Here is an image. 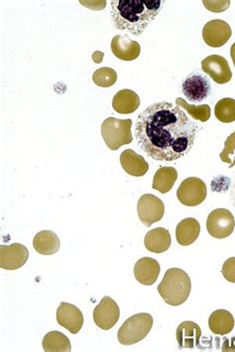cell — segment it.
Returning a JSON list of instances; mask_svg holds the SVG:
<instances>
[{
    "mask_svg": "<svg viewBox=\"0 0 235 352\" xmlns=\"http://www.w3.org/2000/svg\"><path fill=\"white\" fill-rule=\"evenodd\" d=\"M199 126L182 107L157 102L138 116L135 138L138 146L156 161L172 162L191 151Z\"/></svg>",
    "mask_w": 235,
    "mask_h": 352,
    "instance_id": "1",
    "label": "cell"
},
{
    "mask_svg": "<svg viewBox=\"0 0 235 352\" xmlns=\"http://www.w3.org/2000/svg\"><path fill=\"white\" fill-rule=\"evenodd\" d=\"M163 0H113L111 19L118 30L139 36L157 17Z\"/></svg>",
    "mask_w": 235,
    "mask_h": 352,
    "instance_id": "2",
    "label": "cell"
},
{
    "mask_svg": "<svg viewBox=\"0 0 235 352\" xmlns=\"http://www.w3.org/2000/svg\"><path fill=\"white\" fill-rule=\"evenodd\" d=\"M192 290L189 275L179 268H171L165 273L159 284L158 292L168 305L178 307L187 301Z\"/></svg>",
    "mask_w": 235,
    "mask_h": 352,
    "instance_id": "3",
    "label": "cell"
},
{
    "mask_svg": "<svg viewBox=\"0 0 235 352\" xmlns=\"http://www.w3.org/2000/svg\"><path fill=\"white\" fill-rule=\"evenodd\" d=\"M153 327V318L146 313L137 314L127 318L120 331H118V342L123 345L137 344L144 340Z\"/></svg>",
    "mask_w": 235,
    "mask_h": 352,
    "instance_id": "4",
    "label": "cell"
},
{
    "mask_svg": "<svg viewBox=\"0 0 235 352\" xmlns=\"http://www.w3.org/2000/svg\"><path fill=\"white\" fill-rule=\"evenodd\" d=\"M131 127V120L107 118L102 125V135L107 146L115 151L123 145L131 144L133 140Z\"/></svg>",
    "mask_w": 235,
    "mask_h": 352,
    "instance_id": "5",
    "label": "cell"
},
{
    "mask_svg": "<svg viewBox=\"0 0 235 352\" xmlns=\"http://www.w3.org/2000/svg\"><path fill=\"white\" fill-rule=\"evenodd\" d=\"M235 228L234 214L227 208H216L208 217V232L214 239H223L230 236Z\"/></svg>",
    "mask_w": 235,
    "mask_h": 352,
    "instance_id": "6",
    "label": "cell"
},
{
    "mask_svg": "<svg viewBox=\"0 0 235 352\" xmlns=\"http://www.w3.org/2000/svg\"><path fill=\"white\" fill-rule=\"evenodd\" d=\"M208 190L205 182L196 177L185 179L177 190V198L187 206H196L207 198Z\"/></svg>",
    "mask_w": 235,
    "mask_h": 352,
    "instance_id": "7",
    "label": "cell"
},
{
    "mask_svg": "<svg viewBox=\"0 0 235 352\" xmlns=\"http://www.w3.org/2000/svg\"><path fill=\"white\" fill-rule=\"evenodd\" d=\"M137 212L141 223L145 226H151L164 217V203L154 195H143L138 201Z\"/></svg>",
    "mask_w": 235,
    "mask_h": 352,
    "instance_id": "8",
    "label": "cell"
},
{
    "mask_svg": "<svg viewBox=\"0 0 235 352\" xmlns=\"http://www.w3.org/2000/svg\"><path fill=\"white\" fill-rule=\"evenodd\" d=\"M120 318L118 305L111 297L107 296L93 309V320L96 326L104 331L113 329Z\"/></svg>",
    "mask_w": 235,
    "mask_h": 352,
    "instance_id": "9",
    "label": "cell"
},
{
    "mask_svg": "<svg viewBox=\"0 0 235 352\" xmlns=\"http://www.w3.org/2000/svg\"><path fill=\"white\" fill-rule=\"evenodd\" d=\"M183 94L192 102H201L209 98L212 86L205 76L192 74L186 78L182 86Z\"/></svg>",
    "mask_w": 235,
    "mask_h": 352,
    "instance_id": "10",
    "label": "cell"
},
{
    "mask_svg": "<svg viewBox=\"0 0 235 352\" xmlns=\"http://www.w3.org/2000/svg\"><path fill=\"white\" fill-rule=\"evenodd\" d=\"M232 34V28L227 22L223 20H212L208 22L203 29V41L212 48H219L227 44Z\"/></svg>",
    "mask_w": 235,
    "mask_h": 352,
    "instance_id": "11",
    "label": "cell"
},
{
    "mask_svg": "<svg viewBox=\"0 0 235 352\" xmlns=\"http://www.w3.org/2000/svg\"><path fill=\"white\" fill-rule=\"evenodd\" d=\"M201 69L216 84H227L232 78V72L227 60L223 56L212 55L205 58L201 62Z\"/></svg>",
    "mask_w": 235,
    "mask_h": 352,
    "instance_id": "12",
    "label": "cell"
},
{
    "mask_svg": "<svg viewBox=\"0 0 235 352\" xmlns=\"http://www.w3.org/2000/svg\"><path fill=\"white\" fill-rule=\"evenodd\" d=\"M29 258L26 246L20 243L0 246V267L5 270H17L25 265Z\"/></svg>",
    "mask_w": 235,
    "mask_h": 352,
    "instance_id": "13",
    "label": "cell"
},
{
    "mask_svg": "<svg viewBox=\"0 0 235 352\" xmlns=\"http://www.w3.org/2000/svg\"><path fill=\"white\" fill-rule=\"evenodd\" d=\"M57 322L73 335H77L84 326V316L77 307L62 302L57 309Z\"/></svg>",
    "mask_w": 235,
    "mask_h": 352,
    "instance_id": "14",
    "label": "cell"
},
{
    "mask_svg": "<svg viewBox=\"0 0 235 352\" xmlns=\"http://www.w3.org/2000/svg\"><path fill=\"white\" fill-rule=\"evenodd\" d=\"M111 51L118 59L134 60L139 57L141 47L127 35H116L111 41Z\"/></svg>",
    "mask_w": 235,
    "mask_h": 352,
    "instance_id": "15",
    "label": "cell"
},
{
    "mask_svg": "<svg viewBox=\"0 0 235 352\" xmlns=\"http://www.w3.org/2000/svg\"><path fill=\"white\" fill-rule=\"evenodd\" d=\"M160 264L153 258H141L134 266V276L140 284L151 286L160 275Z\"/></svg>",
    "mask_w": 235,
    "mask_h": 352,
    "instance_id": "16",
    "label": "cell"
},
{
    "mask_svg": "<svg viewBox=\"0 0 235 352\" xmlns=\"http://www.w3.org/2000/svg\"><path fill=\"white\" fill-rule=\"evenodd\" d=\"M123 170L132 177H142L148 172L149 165L141 155L131 149H126L120 155Z\"/></svg>",
    "mask_w": 235,
    "mask_h": 352,
    "instance_id": "17",
    "label": "cell"
},
{
    "mask_svg": "<svg viewBox=\"0 0 235 352\" xmlns=\"http://www.w3.org/2000/svg\"><path fill=\"white\" fill-rule=\"evenodd\" d=\"M177 340L181 349H194L200 344L201 329L196 322H183L177 329Z\"/></svg>",
    "mask_w": 235,
    "mask_h": 352,
    "instance_id": "18",
    "label": "cell"
},
{
    "mask_svg": "<svg viewBox=\"0 0 235 352\" xmlns=\"http://www.w3.org/2000/svg\"><path fill=\"white\" fill-rule=\"evenodd\" d=\"M171 243L170 232L163 228H154L145 235V248L150 252L158 253V254L166 252L171 248Z\"/></svg>",
    "mask_w": 235,
    "mask_h": 352,
    "instance_id": "19",
    "label": "cell"
},
{
    "mask_svg": "<svg viewBox=\"0 0 235 352\" xmlns=\"http://www.w3.org/2000/svg\"><path fill=\"white\" fill-rule=\"evenodd\" d=\"M201 226L196 219L188 217L179 223L176 228V239L182 246H189L200 236Z\"/></svg>",
    "mask_w": 235,
    "mask_h": 352,
    "instance_id": "20",
    "label": "cell"
},
{
    "mask_svg": "<svg viewBox=\"0 0 235 352\" xmlns=\"http://www.w3.org/2000/svg\"><path fill=\"white\" fill-rule=\"evenodd\" d=\"M140 105V98L131 89H122L114 96L113 107L120 114H131L137 111Z\"/></svg>",
    "mask_w": 235,
    "mask_h": 352,
    "instance_id": "21",
    "label": "cell"
},
{
    "mask_svg": "<svg viewBox=\"0 0 235 352\" xmlns=\"http://www.w3.org/2000/svg\"><path fill=\"white\" fill-rule=\"evenodd\" d=\"M234 324V316L227 309H216L209 318V327L214 335H228L232 333Z\"/></svg>",
    "mask_w": 235,
    "mask_h": 352,
    "instance_id": "22",
    "label": "cell"
},
{
    "mask_svg": "<svg viewBox=\"0 0 235 352\" xmlns=\"http://www.w3.org/2000/svg\"><path fill=\"white\" fill-rule=\"evenodd\" d=\"M33 248L39 254L53 255L59 251L61 242L55 232L43 230L38 232L33 239Z\"/></svg>",
    "mask_w": 235,
    "mask_h": 352,
    "instance_id": "23",
    "label": "cell"
},
{
    "mask_svg": "<svg viewBox=\"0 0 235 352\" xmlns=\"http://www.w3.org/2000/svg\"><path fill=\"white\" fill-rule=\"evenodd\" d=\"M178 179V172L173 167H161L154 175L152 188L161 194H167L173 189Z\"/></svg>",
    "mask_w": 235,
    "mask_h": 352,
    "instance_id": "24",
    "label": "cell"
},
{
    "mask_svg": "<svg viewBox=\"0 0 235 352\" xmlns=\"http://www.w3.org/2000/svg\"><path fill=\"white\" fill-rule=\"evenodd\" d=\"M42 344L45 351H71V349L70 340L57 331L47 333Z\"/></svg>",
    "mask_w": 235,
    "mask_h": 352,
    "instance_id": "25",
    "label": "cell"
},
{
    "mask_svg": "<svg viewBox=\"0 0 235 352\" xmlns=\"http://www.w3.org/2000/svg\"><path fill=\"white\" fill-rule=\"evenodd\" d=\"M214 114L221 122H234L235 121V100L225 98L219 100L214 107Z\"/></svg>",
    "mask_w": 235,
    "mask_h": 352,
    "instance_id": "26",
    "label": "cell"
},
{
    "mask_svg": "<svg viewBox=\"0 0 235 352\" xmlns=\"http://www.w3.org/2000/svg\"><path fill=\"white\" fill-rule=\"evenodd\" d=\"M176 104L185 109L194 120L205 122L210 120V105H192L189 104L183 98H178L176 100Z\"/></svg>",
    "mask_w": 235,
    "mask_h": 352,
    "instance_id": "27",
    "label": "cell"
},
{
    "mask_svg": "<svg viewBox=\"0 0 235 352\" xmlns=\"http://www.w3.org/2000/svg\"><path fill=\"white\" fill-rule=\"evenodd\" d=\"M93 82L100 87H113L118 80V74L111 68H100L96 69L93 75Z\"/></svg>",
    "mask_w": 235,
    "mask_h": 352,
    "instance_id": "28",
    "label": "cell"
},
{
    "mask_svg": "<svg viewBox=\"0 0 235 352\" xmlns=\"http://www.w3.org/2000/svg\"><path fill=\"white\" fill-rule=\"evenodd\" d=\"M219 157L223 163L228 164L230 169L235 167V131L225 140V148Z\"/></svg>",
    "mask_w": 235,
    "mask_h": 352,
    "instance_id": "29",
    "label": "cell"
},
{
    "mask_svg": "<svg viewBox=\"0 0 235 352\" xmlns=\"http://www.w3.org/2000/svg\"><path fill=\"white\" fill-rule=\"evenodd\" d=\"M221 273L228 282L235 284V257L230 258L223 263Z\"/></svg>",
    "mask_w": 235,
    "mask_h": 352,
    "instance_id": "30",
    "label": "cell"
},
{
    "mask_svg": "<svg viewBox=\"0 0 235 352\" xmlns=\"http://www.w3.org/2000/svg\"><path fill=\"white\" fill-rule=\"evenodd\" d=\"M203 3L210 11L216 13L223 12L230 6V1L228 0L227 1H208V0H205Z\"/></svg>",
    "mask_w": 235,
    "mask_h": 352,
    "instance_id": "31",
    "label": "cell"
},
{
    "mask_svg": "<svg viewBox=\"0 0 235 352\" xmlns=\"http://www.w3.org/2000/svg\"><path fill=\"white\" fill-rule=\"evenodd\" d=\"M230 201H232V205L234 206L235 208V173L234 174V178H232V189H230Z\"/></svg>",
    "mask_w": 235,
    "mask_h": 352,
    "instance_id": "32",
    "label": "cell"
},
{
    "mask_svg": "<svg viewBox=\"0 0 235 352\" xmlns=\"http://www.w3.org/2000/svg\"><path fill=\"white\" fill-rule=\"evenodd\" d=\"M230 56H232V62H234L235 67V43L232 45V49H230Z\"/></svg>",
    "mask_w": 235,
    "mask_h": 352,
    "instance_id": "33",
    "label": "cell"
}]
</instances>
